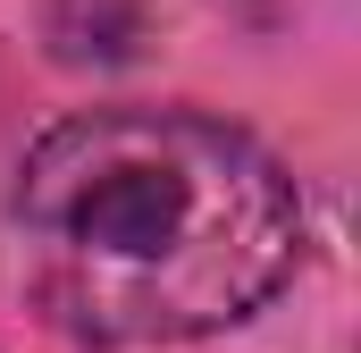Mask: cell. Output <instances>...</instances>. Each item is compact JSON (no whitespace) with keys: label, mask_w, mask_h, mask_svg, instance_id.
<instances>
[{"label":"cell","mask_w":361,"mask_h":353,"mask_svg":"<svg viewBox=\"0 0 361 353\" xmlns=\"http://www.w3.org/2000/svg\"><path fill=\"white\" fill-rule=\"evenodd\" d=\"M8 219L42 320L92 353L244 328L302 269L286 160L210 109L109 101L42 126Z\"/></svg>","instance_id":"6da1fadb"},{"label":"cell","mask_w":361,"mask_h":353,"mask_svg":"<svg viewBox=\"0 0 361 353\" xmlns=\"http://www.w3.org/2000/svg\"><path fill=\"white\" fill-rule=\"evenodd\" d=\"M42 42H51V59H68V68H118V59L143 42V8H135V0H51Z\"/></svg>","instance_id":"7a4b0ae2"}]
</instances>
